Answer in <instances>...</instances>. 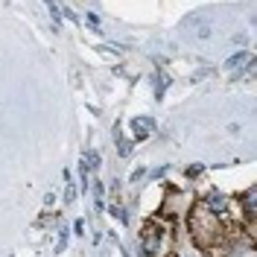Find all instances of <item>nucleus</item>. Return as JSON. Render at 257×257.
I'll list each match as a JSON object with an SVG mask.
<instances>
[{
	"label": "nucleus",
	"mask_w": 257,
	"mask_h": 257,
	"mask_svg": "<svg viewBox=\"0 0 257 257\" xmlns=\"http://www.w3.org/2000/svg\"><path fill=\"white\" fill-rule=\"evenodd\" d=\"M132 128H135V135H138V138H149V135H152V128H155V123H152L149 117H135V120H132Z\"/></svg>",
	"instance_id": "nucleus-1"
},
{
	"label": "nucleus",
	"mask_w": 257,
	"mask_h": 257,
	"mask_svg": "<svg viewBox=\"0 0 257 257\" xmlns=\"http://www.w3.org/2000/svg\"><path fill=\"white\" fill-rule=\"evenodd\" d=\"M245 64H251V56H248V53H237L234 59H228V64H225V67H228V73H240Z\"/></svg>",
	"instance_id": "nucleus-2"
},
{
	"label": "nucleus",
	"mask_w": 257,
	"mask_h": 257,
	"mask_svg": "<svg viewBox=\"0 0 257 257\" xmlns=\"http://www.w3.org/2000/svg\"><path fill=\"white\" fill-rule=\"evenodd\" d=\"M141 251H144V257H155V251H158V234H155V231L141 242Z\"/></svg>",
	"instance_id": "nucleus-3"
},
{
	"label": "nucleus",
	"mask_w": 257,
	"mask_h": 257,
	"mask_svg": "<svg viewBox=\"0 0 257 257\" xmlns=\"http://www.w3.org/2000/svg\"><path fill=\"white\" fill-rule=\"evenodd\" d=\"M225 205H228V202H225V196H219V193H213V196H208V205H205V208H208L210 213H222V210H225Z\"/></svg>",
	"instance_id": "nucleus-4"
},
{
	"label": "nucleus",
	"mask_w": 257,
	"mask_h": 257,
	"mask_svg": "<svg viewBox=\"0 0 257 257\" xmlns=\"http://www.w3.org/2000/svg\"><path fill=\"white\" fill-rule=\"evenodd\" d=\"M117 152H120L123 158H128V155H132V144H128V141L123 138V135H120V132H117Z\"/></svg>",
	"instance_id": "nucleus-5"
},
{
	"label": "nucleus",
	"mask_w": 257,
	"mask_h": 257,
	"mask_svg": "<svg viewBox=\"0 0 257 257\" xmlns=\"http://www.w3.org/2000/svg\"><path fill=\"white\" fill-rule=\"evenodd\" d=\"M102 196H105V187L99 181H94V208L96 210H102Z\"/></svg>",
	"instance_id": "nucleus-6"
},
{
	"label": "nucleus",
	"mask_w": 257,
	"mask_h": 257,
	"mask_svg": "<svg viewBox=\"0 0 257 257\" xmlns=\"http://www.w3.org/2000/svg\"><path fill=\"white\" fill-rule=\"evenodd\" d=\"M88 27H91V30H99V18H96L94 12L88 15Z\"/></svg>",
	"instance_id": "nucleus-7"
},
{
	"label": "nucleus",
	"mask_w": 257,
	"mask_h": 257,
	"mask_svg": "<svg viewBox=\"0 0 257 257\" xmlns=\"http://www.w3.org/2000/svg\"><path fill=\"white\" fill-rule=\"evenodd\" d=\"M111 213L120 219V222H126V210H123V208H111Z\"/></svg>",
	"instance_id": "nucleus-8"
}]
</instances>
